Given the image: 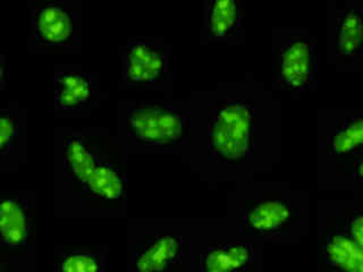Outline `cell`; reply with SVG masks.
I'll return each instance as SVG.
<instances>
[{"label":"cell","instance_id":"8fae6325","mask_svg":"<svg viewBox=\"0 0 363 272\" xmlns=\"http://www.w3.org/2000/svg\"><path fill=\"white\" fill-rule=\"evenodd\" d=\"M64 162L66 168L77 176L83 185L86 184L99 164L98 159L89 150L81 136H69L65 140Z\"/></svg>","mask_w":363,"mask_h":272},{"label":"cell","instance_id":"52a82bcc","mask_svg":"<svg viewBox=\"0 0 363 272\" xmlns=\"http://www.w3.org/2000/svg\"><path fill=\"white\" fill-rule=\"evenodd\" d=\"M0 217L4 243L9 246L22 245L28 232L26 203L18 198H6L1 202Z\"/></svg>","mask_w":363,"mask_h":272},{"label":"cell","instance_id":"5bb4252c","mask_svg":"<svg viewBox=\"0 0 363 272\" xmlns=\"http://www.w3.org/2000/svg\"><path fill=\"white\" fill-rule=\"evenodd\" d=\"M361 11H346L338 24V49L345 57L359 55L362 49V26Z\"/></svg>","mask_w":363,"mask_h":272},{"label":"cell","instance_id":"3957f363","mask_svg":"<svg viewBox=\"0 0 363 272\" xmlns=\"http://www.w3.org/2000/svg\"><path fill=\"white\" fill-rule=\"evenodd\" d=\"M312 48L309 41L294 40L281 49V75L291 89H303L311 75Z\"/></svg>","mask_w":363,"mask_h":272},{"label":"cell","instance_id":"e0dca14e","mask_svg":"<svg viewBox=\"0 0 363 272\" xmlns=\"http://www.w3.org/2000/svg\"><path fill=\"white\" fill-rule=\"evenodd\" d=\"M62 268L64 271L94 272L100 269V259L94 254L66 255L62 259Z\"/></svg>","mask_w":363,"mask_h":272},{"label":"cell","instance_id":"4fadbf2b","mask_svg":"<svg viewBox=\"0 0 363 272\" xmlns=\"http://www.w3.org/2000/svg\"><path fill=\"white\" fill-rule=\"evenodd\" d=\"M84 186L91 194L98 198L115 200L122 196L124 178L113 164L99 162Z\"/></svg>","mask_w":363,"mask_h":272},{"label":"cell","instance_id":"30bf717a","mask_svg":"<svg viewBox=\"0 0 363 272\" xmlns=\"http://www.w3.org/2000/svg\"><path fill=\"white\" fill-rule=\"evenodd\" d=\"M327 260L340 271L360 272L363 268V246L349 237L337 234L329 238Z\"/></svg>","mask_w":363,"mask_h":272},{"label":"cell","instance_id":"ac0fdd59","mask_svg":"<svg viewBox=\"0 0 363 272\" xmlns=\"http://www.w3.org/2000/svg\"><path fill=\"white\" fill-rule=\"evenodd\" d=\"M17 133L16 119L7 115L6 111L1 113V119H0V142H1V152L6 153L7 147L11 144V141L14 140Z\"/></svg>","mask_w":363,"mask_h":272},{"label":"cell","instance_id":"7c38bea8","mask_svg":"<svg viewBox=\"0 0 363 272\" xmlns=\"http://www.w3.org/2000/svg\"><path fill=\"white\" fill-rule=\"evenodd\" d=\"M56 91L58 107L79 108L90 96V76L82 73L58 74Z\"/></svg>","mask_w":363,"mask_h":272},{"label":"cell","instance_id":"277c9868","mask_svg":"<svg viewBox=\"0 0 363 272\" xmlns=\"http://www.w3.org/2000/svg\"><path fill=\"white\" fill-rule=\"evenodd\" d=\"M162 48L145 43L132 45L126 55V74L130 82H153L164 71Z\"/></svg>","mask_w":363,"mask_h":272},{"label":"cell","instance_id":"8992f818","mask_svg":"<svg viewBox=\"0 0 363 272\" xmlns=\"http://www.w3.org/2000/svg\"><path fill=\"white\" fill-rule=\"evenodd\" d=\"M291 220V208L283 201H264L247 215V224L255 232L275 235Z\"/></svg>","mask_w":363,"mask_h":272},{"label":"cell","instance_id":"9c48e42d","mask_svg":"<svg viewBox=\"0 0 363 272\" xmlns=\"http://www.w3.org/2000/svg\"><path fill=\"white\" fill-rule=\"evenodd\" d=\"M252 258L253 249L249 245L213 247L204 254L201 270L221 272L244 269Z\"/></svg>","mask_w":363,"mask_h":272},{"label":"cell","instance_id":"ba28073f","mask_svg":"<svg viewBox=\"0 0 363 272\" xmlns=\"http://www.w3.org/2000/svg\"><path fill=\"white\" fill-rule=\"evenodd\" d=\"M181 239L176 236H162L138 256V269L142 271L166 270L181 256Z\"/></svg>","mask_w":363,"mask_h":272},{"label":"cell","instance_id":"6da1fadb","mask_svg":"<svg viewBox=\"0 0 363 272\" xmlns=\"http://www.w3.org/2000/svg\"><path fill=\"white\" fill-rule=\"evenodd\" d=\"M253 113L245 102H228L209 126L210 149L221 162H238L251 152Z\"/></svg>","mask_w":363,"mask_h":272},{"label":"cell","instance_id":"7a4b0ae2","mask_svg":"<svg viewBox=\"0 0 363 272\" xmlns=\"http://www.w3.org/2000/svg\"><path fill=\"white\" fill-rule=\"evenodd\" d=\"M128 133L141 144L174 145L183 136V117L179 110L147 102L128 113Z\"/></svg>","mask_w":363,"mask_h":272},{"label":"cell","instance_id":"d6986e66","mask_svg":"<svg viewBox=\"0 0 363 272\" xmlns=\"http://www.w3.org/2000/svg\"><path fill=\"white\" fill-rule=\"evenodd\" d=\"M346 234H347L349 237H351L353 241L362 245V215H359L354 217V218L350 219L349 222H347V232H346Z\"/></svg>","mask_w":363,"mask_h":272},{"label":"cell","instance_id":"5b68a950","mask_svg":"<svg viewBox=\"0 0 363 272\" xmlns=\"http://www.w3.org/2000/svg\"><path fill=\"white\" fill-rule=\"evenodd\" d=\"M72 32V17L65 6L48 4L38 11L35 17V33L43 45H60L65 42Z\"/></svg>","mask_w":363,"mask_h":272},{"label":"cell","instance_id":"9a60e30c","mask_svg":"<svg viewBox=\"0 0 363 272\" xmlns=\"http://www.w3.org/2000/svg\"><path fill=\"white\" fill-rule=\"evenodd\" d=\"M238 13L233 0H215L208 11V28L213 37H228L235 30Z\"/></svg>","mask_w":363,"mask_h":272},{"label":"cell","instance_id":"2e32d148","mask_svg":"<svg viewBox=\"0 0 363 272\" xmlns=\"http://www.w3.org/2000/svg\"><path fill=\"white\" fill-rule=\"evenodd\" d=\"M362 119H352L334 134L330 147L335 154H347L359 149L362 145Z\"/></svg>","mask_w":363,"mask_h":272}]
</instances>
